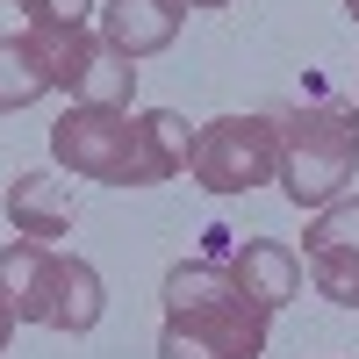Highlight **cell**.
Listing matches in <instances>:
<instances>
[{
    "mask_svg": "<svg viewBox=\"0 0 359 359\" xmlns=\"http://www.w3.org/2000/svg\"><path fill=\"white\" fill-rule=\"evenodd\" d=\"M8 216H15V237H36V245H50V237L72 230V194L57 172H15L8 180Z\"/></svg>",
    "mask_w": 359,
    "mask_h": 359,
    "instance_id": "ba28073f",
    "label": "cell"
},
{
    "mask_svg": "<svg viewBox=\"0 0 359 359\" xmlns=\"http://www.w3.org/2000/svg\"><path fill=\"white\" fill-rule=\"evenodd\" d=\"M345 15H352V22H359V0H345Z\"/></svg>",
    "mask_w": 359,
    "mask_h": 359,
    "instance_id": "e0dca14e",
    "label": "cell"
},
{
    "mask_svg": "<svg viewBox=\"0 0 359 359\" xmlns=\"http://www.w3.org/2000/svg\"><path fill=\"white\" fill-rule=\"evenodd\" d=\"M144 144H151V172L172 180V172H187V158H194V123L180 108H151V115H144Z\"/></svg>",
    "mask_w": 359,
    "mask_h": 359,
    "instance_id": "8fae6325",
    "label": "cell"
},
{
    "mask_svg": "<svg viewBox=\"0 0 359 359\" xmlns=\"http://www.w3.org/2000/svg\"><path fill=\"white\" fill-rule=\"evenodd\" d=\"M86 8H94V0H22L29 29H50V22H86Z\"/></svg>",
    "mask_w": 359,
    "mask_h": 359,
    "instance_id": "5bb4252c",
    "label": "cell"
},
{
    "mask_svg": "<svg viewBox=\"0 0 359 359\" xmlns=\"http://www.w3.org/2000/svg\"><path fill=\"white\" fill-rule=\"evenodd\" d=\"M359 180V115L338 101L280 115V194L294 208H331Z\"/></svg>",
    "mask_w": 359,
    "mask_h": 359,
    "instance_id": "7a4b0ae2",
    "label": "cell"
},
{
    "mask_svg": "<svg viewBox=\"0 0 359 359\" xmlns=\"http://www.w3.org/2000/svg\"><path fill=\"white\" fill-rule=\"evenodd\" d=\"M57 266H65V252L36 245V237L0 245V294H8L15 323H50L57 316Z\"/></svg>",
    "mask_w": 359,
    "mask_h": 359,
    "instance_id": "5b68a950",
    "label": "cell"
},
{
    "mask_svg": "<svg viewBox=\"0 0 359 359\" xmlns=\"http://www.w3.org/2000/svg\"><path fill=\"white\" fill-rule=\"evenodd\" d=\"M180 22H187V0H108L101 8V36L123 50V57H158Z\"/></svg>",
    "mask_w": 359,
    "mask_h": 359,
    "instance_id": "52a82bcc",
    "label": "cell"
},
{
    "mask_svg": "<svg viewBox=\"0 0 359 359\" xmlns=\"http://www.w3.org/2000/svg\"><path fill=\"white\" fill-rule=\"evenodd\" d=\"M158 294H165L158 359H259L266 352V309L230 280L223 259H180Z\"/></svg>",
    "mask_w": 359,
    "mask_h": 359,
    "instance_id": "6da1fadb",
    "label": "cell"
},
{
    "mask_svg": "<svg viewBox=\"0 0 359 359\" xmlns=\"http://www.w3.org/2000/svg\"><path fill=\"white\" fill-rule=\"evenodd\" d=\"M36 94H50V72L36 65V50H29V36H0V115L29 108Z\"/></svg>",
    "mask_w": 359,
    "mask_h": 359,
    "instance_id": "30bf717a",
    "label": "cell"
},
{
    "mask_svg": "<svg viewBox=\"0 0 359 359\" xmlns=\"http://www.w3.org/2000/svg\"><path fill=\"white\" fill-rule=\"evenodd\" d=\"M187 172L208 194H252L266 180H280V123L273 115H216V123H201Z\"/></svg>",
    "mask_w": 359,
    "mask_h": 359,
    "instance_id": "277c9868",
    "label": "cell"
},
{
    "mask_svg": "<svg viewBox=\"0 0 359 359\" xmlns=\"http://www.w3.org/2000/svg\"><path fill=\"white\" fill-rule=\"evenodd\" d=\"M309 280L323 302L359 309V252H309Z\"/></svg>",
    "mask_w": 359,
    "mask_h": 359,
    "instance_id": "4fadbf2b",
    "label": "cell"
},
{
    "mask_svg": "<svg viewBox=\"0 0 359 359\" xmlns=\"http://www.w3.org/2000/svg\"><path fill=\"white\" fill-rule=\"evenodd\" d=\"M302 252H359V201L338 194L331 208H316V223L302 230Z\"/></svg>",
    "mask_w": 359,
    "mask_h": 359,
    "instance_id": "7c38bea8",
    "label": "cell"
},
{
    "mask_svg": "<svg viewBox=\"0 0 359 359\" xmlns=\"http://www.w3.org/2000/svg\"><path fill=\"white\" fill-rule=\"evenodd\" d=\"M50 158L72 180H101V187H158L151 144H144V115H130V108H86V101H72L50 123Z\"/></svg>",
    "mask_w": 359,
    "mask_h": 359,
    "instance_id": "3957f363",
    "label": "cell"
},
{
    "mask_svg": "<svg viewBox=\"0 0 359 359\" xmlns=\"http://www.w3.org/2000/svg\"><path fill=\"white\" fill-rule=\"evenodd\" d=\"M101 309H108V294H101V273L86 259H72L65 252V266H57V316H50V331H72V338H86L101 323Z\"/></svg>",
    "mask_w": 359,
    "mask_h": 359,
    "instance_id": "9c48e42d",
    "label": "cell"
},
{
    "mask_svg": "<svg viewBox=\"0 0 359 359\" xmlns=\"http://www.w3.org/2000/svg\"><path fill=\"white\" fill-rule=\"evenodd\" d=\"M187 8H230V0H187Z\"/></svg>",
    "mask_w": 359,
    "mask_h": 359,
    "instance_id": "2e32d148",
    "label": "cell"
},
{
    "mask_svg": "<svg viewBox=\"0 0 359 359\" xmlns=\"http://www.w3.org/2000/svg\"><path fill=\"white\" fill-rule=\"evenodd\" d=\"M8 338H15V309H8V294H0V352H8Z\"/></svg>",
    "mask_w": 359,
    "mask_h": 359,
    "instance_id": "9a60e30c",
    "label": "cell"
},
{
    "mask_svg": "<svg viewBox=\"0 0 359 359\" xmlns=\"http://www.w3.org/2000/svg\"><path fill=\"white\" fill-rule=\"evenodd\" d=\"M230 280L252 294V302L273 316V309H287L294 294H302V259H294L280 237H245V245H230Z\"/></svg>",
    "mask_w": 359,
    "mask_h": 359,
    "instance_id": "8992f818",
    "label": "cell"
}]
</instances>
